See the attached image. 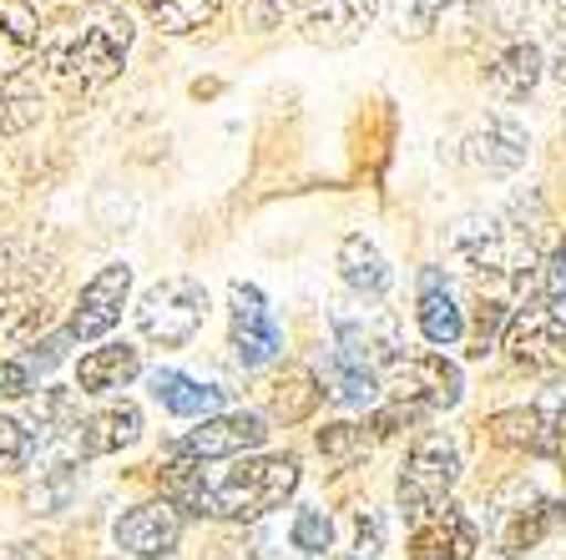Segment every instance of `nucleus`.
Returning <instances> with one entry per match:
<instances>
[{"instance_id": "obj_1", "label": "nucleus", "mask_w": 566, "mask_h": 560, "mask_svg": "<svg viewBox=\"0 0 566 560\" xmlns=\"http://www.w3.org/2000/svg\"><path fill=\"white\" fill-rule=\"evenodd\" d=\"M294 455H243L228 465H172L163 459V500L202 520H259L298 490Z\"/></svg>"}, {"instance_id": "obj_2", "label": "nucleus", "mask_w": 566, "mask_h": 560, "mask_svg": "<svg viewBox=\"0 0 566 560\" xmlns=\"http://www.w3.org/2000/svg\"><path fill=\"white\" fill-rule=\"evenodd\" d=\"M132 35H137V25H132V15L122 6L86 0V6L56 15L41 31V66H46V76L56 86L92 92V86H106L127 66Z\"/></svg>"}, {"instance_id": "obj_3", "label": "nucleus", "mask_w": 566, "mask_h": 560, "mask_svg": "<svg viewBox=\"0 0 566 560\" xmlns=\"http://www.w3.org/2000/svg\"><path fill=\"white\" fill-rule=\"evenodd\" d=\"M375 363H379V389L395 404H410L420 414H440V409H455L465 399L460 363H450L436 349H400V344L385 339L375 349Z\"/></svg>"}, {"instance_id": "obj_4", "label": "nucleus", "mask_w": 566, "mask_h": 560, "mask_svg": "<svg viewBox=\"0 0 566 560\" xmlns=\"http://www.w3.org/2000/svg\"><path fill=\"white\" fill-rule=\"evenodd\" d=\"M460 440L450 430H424L420 440L405 450V465L395 475V505H400L405 526L436 515L440 505H450V490L460 479Z\"/></svg>"}, {"instance_id": "obj_5", "label": "nucleus", "mask_w": 566, "mask_h": 560, "mask_svg": "<svg viewBox=\"0 0 566 560\" xmlns=\"http://www.w3.org/2000/svg\"><path fill=\"white\" fill-rule=\"evenodd\" d=\"M202 318H208V288L198 278H188V273H177V278H163L142 293L137 334L153 349H188L198 339Z\"/></svg>"}, {"instance_id": "obj_6", "label": "nucleus", "mask_w": 566, "mask_h": 560, "mask_svg": "<svg viewBox=\"0 0 566 560\" xmlns=\"http://www.w3.org/2000/svg\"><path fill=\"white\" fill-rule=\"evenodd\" d=\"M334 349L324 359V399L344 409H369L379 399V363H375V339L365 324H354L349 314H334Z\"/></svg>"}, {"instance_id": "obj_7", "label": "nucleus", "mask_w": 566, "mask_h": 560, "mask_svg": "<svg viewBox=\"0 0 566 560\" xmlns=\"http://www.w3.org/2000/svg\"><path fill=\"white\" fill-rule=\"evenodd\" d=\"M263 440H269V420L259 409H223V414L202 420L198 430L177 434L163 450V459H172V465H228V459L259 455Z\"/></svg>"}, {"instance_id": "obj_8", "label": "nucleus", "mask_w": 566, "mask_h": 560, "mask_svg": "<svg viewBox=\"0 0 566 560\" xmlns=\"http://www.w3.org/2000/svg\"><path fill=\"white\" fill-rule=\"evenodd\" d=\"M228 349H233V363L243 373L269 369L273 359H283V328L259 283L238 278L228 288Z\"/></svg>"}, {"instance_id": "obj_9", "label": "nucleus", "mask_w": 566, "mask_h": 560, "mask_svg": "<svg viewBox=\"0 0 566 560\" xmlns=\"http://www.w3.org/2000/svg\"><path fill=\"white\" fill-rule=\"evenodd\" d=\"M501 349L511 353L516 369H531V373L562 369L566 363V318H562V308L536 304V298H521L516 314H511V328H506V344H501Z\"/></svg>"}, {"instance_id": "obj_10", "label": "nucleus", "mask_w": 566, "mask_h": 560, "mask_svg": "<svg viewBox=\"0 0 566 560\" xmlns=\"http://www.w3.org/2000/svg\"><path fill=\"white\" fill-rule=\"evenodd\" d=\"M460 157L485 177H511L526 167L531 157V137L511 112H485V117L471 121L465 141H460Z\"/></svg>"}, {"instance_id": "obj_11", "label": "nucleus", "mask_w": 566, "mask_h": 560, "mask_svg": "<svg viewBox=\"0 0 566 560\" xmlns=\"http://www.w3.org/2000/svg\"><path fill=\"white\" fill-rule=\"evenodd\" d=\"M132 298V268L127 263H106V268H96V278L82 288V298H76V308H71V344H96L106 339L112 328L122 324V308H127Z\"/></svg>"}, {"instance_id": "obj_12", "label": "nucleus", "mask_w": 566, "mask_h": 560, "mask_svg": "<svg viewBox=\"0 0 566 560\" xmlns=\"http://www.w3.org/2000/svg\"><path fill=\"white\" fill-rule=\"evenodd\" d=\"M415 328L430 349H455L465 344V308L455 298V283L440 263H424L415 278Z\"/></svg>"}, {"instance_id": "obj_13", "label": "nucleus", "mask_w": 566, "mask_h": 560, "mask_svg": "<svg viewBox=\"0 0 566 560\" xmlns=\"http://www.w3.org/2000/svg\"><path fill=\"white\" fill-rule=\"evenodd\" d=\"M112 540L137 560H167V556H177V546H182V510H177L172 500L132 505V510L117 515Z\"/></svg>"}, {"instance_id": "obj_14", "label": "nucleus", "mask_w": 566, "mask_h": 560, "mask_svg": "<svg viewBox=\"0 0 566 560\" xmlns=\"http://www.w3.org/2000/svg\"><path fill=\"white\" fill-rule=\"evenodd\" d=\"M405 550H410V560H475L481 526L460 505H440L436 515H424V520L410 526Z\"/></svg>"}, {"instance_id": "obj_15", "label": "nucleus", "mask_w": 566, "mask_h": 560, "mask_svg": "<svg viewBox=\"0 0 566 560\" xmlns=\"http://www.w3.org/2000/svg\"><path fill=\"white\" fill-rule=\"evenodd\" d=\"M379 15V0H298V31H304V41H314V46H354L359 35L375 25Z\"/></svg>"}, {"instance_id": "obj_16", "label": "nucleus", "mask_w": 566, "mask_h": 560, "mask_svg": "<svg viewBox=\"0 0 566 560\" xmlns=\"http://www.w3.org/2000/svg\"><path fill=\"white\" fill-rule=\"evenodd\" d=\"M542 76H546V51L536 41H506V46L485 61V92L506 106L526 102L542 86Z\"/></svg>"}, {"instance_id": "obj_17", "label": "nucleus", "mask_w": 566, "mask_h": 560, "mask_svg": "<svg viewBox=\"0 0 566 560\" xmlns=\"http://www.w3.org/2000/svg\"><path fill=\"white\" fill-rule=\"evenodd\" d=\"M147 384H153V399L172 420L202 424V420H212V414H223V404H228V389L202 384V379H192V373H182V369H153Z\"/></svg>"}, {"instance_id": "obj_18", "label": "nucleus", "mask_w": 566, "mask_h": 560, "mask_svg": "<svg viewBox=\"0 0 566 560\" xmlns=\"http://www.w3.org/2000/svg\"><path fill=\"white\" fill-rule=\"evenodd\" d=\"M142 409L132 404V399H122V404H106L96 409V414H86L82 430H76V455L82 459H102V455H122V450H132V444L142 440Z\"/></svg>"}, {"instance_id": "obj_19", "label": "nucleus", "mask_w": 566, "mask_h": 560, "mask_svg": "<svg viewBox=\"0 0 566 560\" xmlns=\"http://www.w3.org/2000/svg\"><path fill=\"white\" fill-rule=\"evenodd\" d=\"M339 278L354 298H365V304H379L389 288H395V268H389V257L379 253V243L369 233H344L339 243Z\"/></svg>"}, {"instance_id": "obj_20", "label": "nucleus", "mask_w": 566, "mask_h": 560, "mask_svg": "<svg viewBox=\"0 0 566 560\" xmlns=\"http://www.w3.org/2000/svg\"><path fill=\"white\" fill-rule=\"evenodd\" d=\"M132 379H142V349L122 339L82 353V363H76V394H122Z\"/></svg>"}, {"instance_id": "obj_21", "label": "nucleus", "mask_w": 566, "mask_h": 560, "mask_svg": "<svg viewBox=\"0 0 566 560\" xmlns=\"http://www.w3.org/2000/svg\"><path fill=\"white\" fill-rule=\"evenodd\" d=\"M41 51V15L25 0H0V86H11Z\"/></svg>"}, {"instance_id": "obj_22", "label": "nucleus", "mask_w": 566, "mask_h": 560, "mask_svg": "<svg viewBox=\"0 0 566 560\" xmlns=\"http://www.w3.org/2000/svg\"><path fill=\"white\" fill-rule=\"evenodd\" d=\"M318 404H324V384H318V373L304 369V363L283 369L279 379L269 384V414H273L279 424H304V420H314Z\"/></svg>"}, {"instance_id": "obj_23", "label": "nucleus", "mask_w": 566, "mask_h": 560, "mask_svg": "<svg viewBox=\"0 0 566 560\" xmlns=\"http://www.w3.org/2000/svg\"><path fill=\"white\" fill-rule=\"evenodd\" d=\"M556 520H562V505H552V500L516 505V510L501 515V526H495V546H501V556H526V550H536L546 536H552Z\"/></svg>"}, {"instance_id": "obj_24", "label": "nucleus", "mask_w": 566, "mask_h": 560, "mask_svg": "<svg viewBox=\"0 0 566 560\" xmlns=\"http://www.w3.org/2000/svg\"><path fill=\"white\" fill-rule=\"evenodd\" d=\"M485 434H491L501 450H531V455H546L552 459V430H546L542 409L536 404H516V409H501L485 420Z\"/></svg>"}, {"instance_id": "obj_25", "label": "nucleus", "mask_w": 566, "mask_h": 560, "mask_svg": "<svg viewBox=\"0 0 566 560\" xmlns=\"http://www.w3.org/2000/svg\"><path fill=\"white\" fill-rule=\"evenodd\" d=\"M51 308L41 293L31 288H6L0 293V344H25L31 349L35 339H46Z\"/></svg>"}, {"instance_id": "obj_26", "label": "nucleus", "mask_w": 566, "mask_h": 560, "mask_svg": "<svg viewBox=\"0 0 566 560\" xmlns=\"http://www.w3.org/2000/svg\"><path fill=\"white\" fill-rule=\"evenodd\" d=\"M511 314H516V304H511V298H501V293L481 298V304H475V324H465V359H475V363L491 359V353L506 344Z\"/></svg>"}, {"instance_id": "obj_27", "label": "nucleus", "mask_w": 566, "mask_h": 560, "mask_svg": "<svg viewBox=\"0 0 566 560\" xmlns=\"http://www.w3.org/2000/svg\"><path fill=\"white\" fill-rule=\"evenodd\" d=\"M142 6H147V15H153L157 31L192 35V31H202V25L218 21L228 0H142Z\"/></svg>"}, {"instance_id": "obj_28", "label": "nucleus", "mask_w": 566, "mask_h": 560, "mask_svg": "<svg viewBox=\"0 0 566 560\" xmlns=\"http://www.w3.org/2000/svg\"><path fill=\"white\" fill-rule=\"evenodd\" d=\"M35 450H41V434H35L31 420H21V414H6L0 409V475H25L35 459Z\"/></svg>"}, {"instance_id": "obj_29", "label": "nucleus", "mask_w": 566, "mask_h": 560, "mask_svg": "<svg viewBox=\"0 0 566 560\" xmlns=\"http://www.w3.org/2000/svg\"><path fill=\"white\" fill-rule=\"evenodd\" d=\"M289 546L304 550V556H324V550H334V515L318 510V505H298L294 520H289Z\"/></svg>"}, {"instance_id": "obj_30", "label": "nucleus", "mask_w": 566, "mask_h": 560, "mask_svg": "<svg viewBox=\"0 0 566 560\" xmlns=\"http://www.w3.org/2000/svg\"><path fill=\"white\" fill-rule=\"evenodd\" d=\"M314 444H318V455H324V459H334V465H349V459H359L375 440H369L365 424H324V430L314 434Z\"/></svg>"}, {"instance_id": "obj_31", "label": "nucleus", "mask_w": 566, "mask_h": 560, "mask_svg": "<svg viewBox=\"0 0 566 560\" xmlns=\"http://www.w3.org/2000/svg\"><path fill=\"white\" fill-rule=\"evenodd\" d=\"M420 420H424L420 409H410V404H395V399H389L385 409H369L365 430H369V440H385V434H400V430H410V424H420Z\"/></svg>"}, {"instance_id": "obj_32", "label": "nucleus", "mask_w": 566, "mask_h": 560, "mask_svg": "<svg viewBox=\"0 0 566 560\" xmlns=\"http://www.w3.org/2000/svg\"><path fill=\"white\" fill-rule=\"evenodd\" d=\"M349 560H385V515L375 510L359 515V536H354Z\"/></svg>"}, {"instance_id": "obj_33", "label": "nucleus", "mask_w": 566, "mask_h": 560, "mask_svg": "<svg viewBox=\"0 0 566 560\" xmlns=\"http://www.w3.org/2000/svg\"><path fill=\"white\" fill-rule=\"evenodd\" d=\"M31 394H35V373L21 359L0 363V404H15V399H31Z\"/></svg>"}, {"instance_id": "obj_34", "label": "nucleus", "mask_w": 566, "mask_h": 560, "mask_svg": "<svg viewBox=\"0 0 566 560\" xmlns=\"http://www.w3.org/2000/svg\"><path fill=\"white\" fill-rule=\"evenodd\" d=\"M446 11H450V0H400V21L410 25L415 35H424L430 25H440Z\"/></svg>"}, {"instance_id": "obj_35", "label": "nucleus", "mask_w": 566, "mask_h": 560, "mask_svg": "<svg viewBox=\"0 0 566 560\" xmlns=\"http://www.w3.org/2000/svg\"><path fill=\"white\" fill-rule=\"evenodd\" d=\"M552 51H556V56L546 61V66H552V76H556V82H566V25H556V35H552Z\"/></svg>"}, {"instance_id": "obj_36", "label": "nucleus", "mask_w": 566, "mask_h": 560, "mask_svg": "<svg viewBox=\"0 0 566 560\" xmlns=\"http://www.w3.org/2000/svg\"><path fill=\"white\" fill-rule=\"evenodd\" d=\"M0 560H46L35 546H0Z\"/></svg>"}, {"instance_id": "obj_37", "label": "nucleus", "mask_w": 566, "mask_h": 560, "mask_svg": "<svg viewBox=\"0 0 566 560\" xmlns=\"http://www.w3.org/2000/svg\"><path fill=\"white\" fill-rule=\"evenodd\" d=\"M552 459H556V465H562V469H566V440H562V444H556V455H552Z\"/></svg>"}, {"instance_id": "obj_38", "label": "nucleus", "mask_w": 566, "mask_h": 560, "mask_svg": "<svg viewBox=\"0 0 566 560\" xmlns=\"http://www.w3.org/2000/svg\"><path fill=\"white\" fill-rule=\"evenodd\" d=\"M0 349H6V344H0ZM0 363H6V353H0Z\"/></svg>"}, {"instance_id": "obj_39", "label": "nucleus", "mask_w": 566, "mask_h": 560, "mask_svg": "<svg viewBox=\"0 0 566 560\" xmlns=\"http://www.w3.org/2000/svg\"><path fill=\"white\" fill-rule=\"evenodd\" d=\"M562 131H566V117H562Z\"/></svg>"}]
</instances>
